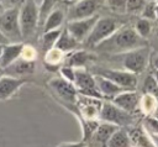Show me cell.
<instances>
[{"label":"cell","instance_id":"1","mask_svg":"<svg viewBox=\"0 0 158 147\" xmlns=\"http://www.w3.org/2000/svg\"><path fill=\"white\" fill-rule=\"evenodd\" d=\"M147 46L146 40L141 38L133 27L131 26H121L111 37L98 44L96 47L104 52L114 53V54H123L136 48H141Z\"/></svg>","mask_w":158,"mask_h":147},{"label":"cell","instance_id":"2","mask_svg":"<svg viewBox=\"0 0 158 147\" xmlns=\"http://www.w3.org/2000/svg\"><path fill=\"white\" fill-rule=\"evenodd\" d=\"M0 32L9 43H20L22 37L20 28V7L4 10L0 14Z\"/></svg>","mask_w":158,"mask_h":147},{"label":"cell","instance_id":"3","mask_svg":"<svg viewBox=\"0 0 158 147\" xmlns=\"http://www.w3.org/2000/svg\"><path fill=\"white\" fill-rule=\"evenodd\" d=\"M151 49L148 46L132 49L122 54V67L125 70L132 74H141L147 68V64L151 59Z\"/></svg>","mask_w":158,"mask_h":147},{"label":"cell","instance_id":"4","mask_svg":"<svg viewBox=\"0 0 158 147\" xmlns=\"http://www.w3.org/2000/svg\"><path fill=\"white\" fill-rule=\"evenodd\" d=\"M40 22V5L37 0H25L20 7V28L22 37H28Z\"/></svg>","mask_w":158,"mask_h":147},{"label":"cell","instance_id":"5","mask_svg":"<svg viewBox=\"0 0 158 147\" xmlns=\"http://www.w3.org/2000/svg\"><path fill=\"white\" fill-rule=\"evenodd\" d=\"M122 23L117 21L116 19L112 17H99L96 23L94 25L89 37L86 38L88 43L91 46H98L109 37H111L120 27Z\"/></svg>","mask_w":158,"mask_h":147},{"label":"cell","instance_id":"6","mask_svg":"<svg viewBox=\"0 0 158 147\" xmlns=\"http://www.w3.org/2000/svg\"><path fill=\"white\" fill-rule=\"evenodd\" d=\"M105 0H79L75 4L70 5L65 19L68 21L89 19L98 15V10L104 5Z\"/></svg>","mask_w":158,"mask_h":147},{"label":"cell","instance_id":"7","mask_svg":"<svg viewBox=\"0 0 158 147\" xmlns=\"http://www.w3.org/2000/svg\"><path fill=\"white\" fill-rule=\"evenodd\" d=\"M74 86L77 88L78 94L96 99H102L95 80V75L89 73L84 68H75V79Z\"/></svg>","mask_w":158,"mask_h":147},{"label":"cell","instance_id":"8","mask_svg":"<svg viewBox=\"0 0 158 147\" xmlns=\"http://www.w3.org/2000/svg\"><path fill=\"white\" fill-rule=\"evenodd\" d=\"M99 120H101L102 122L112 124V125L122 128L123 126H128L131 124L132 116H131V114H128V112L123 111L122 109L117 107L116 105H114L111 101H104L101 110H100Z\"/></svg>","mask_w":158,"mask_h":147},{"label":"cell","instance_id":"9","mask_svg":"<svg viewBox=\"0 0 158 147\" xmlns=\"http://www.w3.org/2000/svg\"><path fill=\"white\" fill-rule=\"evenodd\" d=\"M96 75L111 80L123 90H135L138 82L136 74H132L125 69H99Z\"/></svg>","mask_w":158,"mask_h":147},{"label":"cell","instance_id":"10","mask_svg":"<svg viewBox=\"0 0 158 147\" xmlns=\"http://www.w3.org/2000/svg\"><path fill=\"white\" fill-rule=\"evenodd\" d=\"M99 16L95 15L93 17L89 19H83V20H75V21H68L65 28L67 31L72 35V37L78 41L79 43L83 42L84 40H86L94 27V25L96 23Z\"/></svg>","mask_w":158,"mask_h":147},{"label":"cell","instance_id":"11","mask_svg":"<svg viewBox=\"0 0 158 147\" xmlns=\"http://www.w3.org/2000/svg\"><path fill=\"white\" fill-rule=\"evenodd\" d=\"M48 85L54 91V94L57 96H59L62 100L70 103V104H75L78 91H77V88L74 86L73 83L65 80L62 77H57V78L51 79L48 82Z\"/></svg>","mask_w":158,"mask_h":147},{"label":"cell","instance_id":"12","mask_svg":"<svg viewBox=\"0 0 158 147\" xmlns=\"http://www.w3.org/2000/svg\"><path fill=\"white\" fill-rule=\"evenodd\" d=\"M75 104H77L78 110L80 111L81 116L85 120H98L99 119L100 110H101V106H102L101 99L84 96V95L78 94Z\"/></svg>","mask_w":158,"mask_h":147},{"label":"cell","instance_id":"13","mask_svg":"<svg viewBox=\"0 0 158 147\" xmlns=\"http://www.w3.org/2000/svg\"><path fill=\"white\" fill-rule=\"evenodd\" d=\"M139 100H141V96L136 90H125L118 95H116L111 100V103L117 107L122 109L123 111L132 115L139 107Z\"/></svg>","mask_w":158,"mask_h":147},{"label":"cell","instance_id":"14","mask_svg":"<svg viewBox=\"0 0 158 147\" xmlns=\"http://www.w3.org/2000/svg\"><path fill=\"white\" fill-rule=\"evenodd\" d=\"M25 83H26L25 78H15L4 74L0 78V100L10 99Z\"/></svg>","mask_w":158,"mask_h":147},{"label":"cell","instance_id":"15","mask_svg":"<svg viewBox=\"0 0 158 147\" xmlns=\"http://www.w3.org/2000/svg\"><path fill=\"white\" fill-rule=\"evenodd\" d=\"M23 43H6L1 46V53H0V65L5 69L10 64H12L15 61H17L21 57Z\"/></svg>","mask_w":158,"mask_h":147},{"label":"cell","instance_id":"16","mask_svg":"<svg viewBox=\"0 0 158 147\" xmlns=\"http://www.w3.org/2000/svg\"><path fill=\"white\" fill-rule=\"evenodd\" d=\"M33 72H35V62L22 59L21 57L4 69V73L6 75H11L15 78H23L25 75L32 74Z\"/></svg>","mask_w":158,"mask_h":147},{"label":"cell","instance_id":"17","mask_svg":"<svg viewBox=\"0 0 158 147\" xmlns=\"http://www.w3.org/2000/svg\"><path fill=\"white\" fill-rule=\"evenodd\" d=\"M127 132L132 147H156L151 138V135L143 126L133 127Z\"/></svg>","mask_w":158,"mask_h":147},{"label":"cell","instance_id":"18","mask_svg":"<svg viewBox=\"0 0 158 147\" xmlns=\"http://www.w3.org/2000/svg\"><path fill=\"white\" fill-rule=\"evenodd\" d=\"M95 80H96V85H98V89H99L101 96L106 98V99H110V101L116 95H118L120 93L125 91L122 88H120L118 85H116L115 83H112L111 80H109V79H106L104 77L95 75Z\"/></svg>","mask_w":158,"mask_h":147},{"label":"cell","instance_id":"19","mask_svg":"<svg viewBox=\"0 0 158 147\" xmlns=\"http://www.w3.org/2000/svg\"><path fill=\"white\" fill-rule=\"evenodd\" d=\"M64 19H65V12L62 9H54V10H52L48 14V16L46 17V20L43 21V32L62 28V25L64 22Z\"/></svg>","mask_w":158,"mask_h":147},{"label":"cell","instance_id":"20","mask_svg":"<svg viewBox=\"0 0 158 147\" xmlns=\"http://www.w3.org/2000/svg\"><path fill=\"white\" fill-rule=\"evenodd\" d=\"M78 46H79V42L75 41L72 37V35L67 31V28L65 27L62 28V32H60V35L57 40V43H56L54 48H57L58 51H60L63 53H68V52L72 53L77 49Z\"/></svg>","mask_w":158,"mask_h":147},{"label":"cell","instance_id":"21","mask_svg":"<svg viewBox=\"0 0 158 147\" xmlns=\"http://www.w3.org/2000/svg\"><path fill=\"white\" fill-rule=\"evenodd\" d=\"M117 128H120V127H117V126H115V125H112V124L101 122V124H99L96 131L94 132L93 138H94L98 143H100V145H102V146L106 147L107 141L110 140V137L112 136V133H114Z\"/></svg>","mask_w":158,"mask_h":147},{"label":"cell","instance_id":"22","mask_svg":"<svg viewBox=\"0 0 158 147\" xmlns=\"http://www.w3.org/2000/svg\"><path fill=\"white\" fill-rule=\"evenodd\" d=\"M139 109L146 115V117L153 116L158 111V100L153 95L143 94L139 100Z\"/></svg>","mask_w":158,"mask_h":147},{"label":"cell","instance_id":"23","mask_svg":"<svg viewBox=\"0 0 158 147\" xmlns=\"http://www.w3.org/2000/svg\"><path fill=\"white\" fill-rule=\"evenodd\" d=\"M106 147H132L128 132L123 128H117L107 141Z\"/></svg>","mask_w":158,"mask_h":147},{"label":"cell","instance_id":"24","mask_svg":"<svg viewBox=\"0 0 158 147\" xmlns=\"http://www.w3.org/2000/svg\"><path fill=\"white\" fill-rule=\"evenodd\" d=\"M91 59V54L85 52V51H74L69 54L67 59V67L72 68H84L85 63Z\"/></svg>","mask_w":158,"mask_h":147},{"label":"cell","instance_id":"25","mask_svg":"<svg viewBox=\"0 0 158 147\" xmlns=\"http://www.w3.org/2000/svg\"><path fill=\"white\" fill-rule=\"evenodd\" d=\"M60 32H62V28L43 32V36H42V48H43L44 52H48L52 48H54Z\"/></svg>","mask_w":158,"mask_h":147},{"label":"cell","instance_id":"26","mask_svg":"<svg viewBox=\"0 0 158 147\" xmlns=\"http://www.w3.org/2000/svg\"><path fill=\"white\" fill-rule=\"evenodd\" d=\"M133 28H135L136 33H137L141 38L146 40V38L152 33V21L146 20V19H143V17H139V19L136 21Z\"/></svg>","mask_w":158,"mask_h":147},{"label":"cell","instance_id":"27","mask_svg":"<svg viewBox=\"0 0 158 147\" xmlns=\"http://www.w3.org/2000/svg\"><path fill=\"white\" fill-rule=\"evenodd\" d=\"M63 61V52L58 51L57 48H52L51 51L46 52L44 56V63L48 67L47 69H52L53 67H58L60 64V62Z\"/></svg>","mask_w":158,"mask_h":147},{"label":"cell","instance_id":"28","mask_svg":"<svg viewBox=\"0 0 158 147\" xmlns=\"http://www.w3.org/2000/svg\"><path fill=\"white\" fill-rule=\"evenodd\" d=\"M142 88H143L144 94L153 95V96L158 98V82L154 78V75H147L144 82H143Z\"/></svg>","mask_w":158,"mask_h":147},{"label":"cell","instance_id":"29","mask_svg":"<svg viewBox=\"0 0 158 147\" xmlns=\"http://www.w3.org/2000/svg\"><path fill=\"white\" fill-rule=\"evenodd\" d=\"M126 1L127 0H105L104 5H106V7L115 14H125Z\"/></svg>","mask_w":158,"mask_h":147},{"label":"cell","instance_id":"30","mask_svg":"<svg viewBox=\"0 0 158 147\" xmlns=\"http://www.w3.org/2000/svg\"><path fill=\"white\" fill-rule=\"evenodd\" d=\"M99 126V121L98 120H84L83 122V131H84V141H86L88 138H91L94 132L96 131Z\"/></svg>","mask_w":158,"mask_h":147},{"label":"cell","instance_id":"31","mask_svg":"<svg viewBox=\"0 0 158 147\" xmlns=\"http://www.w3.org/2000/svg\"><path fill=\"white\" fill-rule=\"evenodd\" d=\"M147 2L143 0H127L126 1V12L128 14H141Z\"/></svg>","mask_w":158,"mask_h":147},{"label":"cell","instance_id":"32","mask_svg":"<svg viewBox=\"0 0 158 147\" xmlns=\"http://www.w3.org/2000/svg\"><path fill=\"white\" fill-rule=\"evenodd\" d=\"M141 17L149 20V21H156V2H147L143 11L141 12Z\"/></svg>","mask_w":158,"mask_h":147},{"label":"cell","instance_id":"33","mask_svg":"<svg viewBox=\"0 0 158 147\" xmlns=\"http://www.w3.org/2000/svg\"><path fill=\"white\" fill-rule=\"evenodd\" d=\"M144 128L147 131H149V133H152V135H158V119H156L154 116L146 117Z\"/></svg>","mask_w":158,"mask_h":147},{"label":"cell","instance_id":"34","mask_svg":"<svg viewBox=\"0 0 158 147\" xmlns=\"http://www.w3.org/2000/svg\"><path fill=\"white\" fill-rule=\"evenodd\" d=\"M60 77L64 78L65 80L70 82L74 84V79H75V68H72V67H63L60 68Z\"/></svg>","mask_w":158,"mask_h":147},{"label":"cell","instance_id":"35","mask_svg":"<svg viewBox=\"0 0 158 147\" xmlns=\"http://www.w3.org/2000/svg\"><path fill=\"white\" fill-rule=\"evenodd\" d=\"M37 56V52L35 51L33 47L31 46H23V49H22V53H21V58L22 59H26V61H33L35 62V58Z\"/></svg>","mask_w":158,"mask_h":147},{"label":"cell","instance_id":"36","mask_svg":"<svg viewBox=\"0 0 158 147\" xmlns=\"http://www.w3.org/2000/svg\"><path fill=\"white\" fill-rule=\"evenodd\" d=\"M23 1L25 0H0V5L4 7V10H9V9L21 7Z\"/></svg>","mask_w":158,"mask_h":147},{"label":"cell","instance_id":"37","mask_svg":"<svg viewBox=\"0 0 158 147\" xmlns=\"http://www.w3.org/2000/svg\"><path fill=\"white\" fill-rule=\"evenodd\" d=\"M58 147H84V142H64L60 143Z\"/></svg>","mask_w":158,"mask_h":147},{"label":"cell","instance_id":"38","mask_svg":"<svg viewBox=\"0 0 158 147\" xmlns=\"http://www.w3.org/2000/svg\"><path fill=\"white\" fill-rule=\"evenodd\" d=\"M151 61H152V65H153L154 70L158 72V53L157 54H153L152 58H151Z\"/></svg>","mask_w":158,"mask_h":147},{"label":"cell","instance_id":"39","mask_svg":"<svg viewBox=\"0 0 158 147\" xmlns=\"http://www.w3.org/2000/svg\"><path fill=\"white\" fill-rule=\"evenodd\" d=\"M149 135H151V138H152V141H153L154 146H156V147H158V135H152V133H149Z\"/></svg>","mask_w":158,"mask_h":147},{"label":"cell","instance_id":"40","mask_svg":"<svg viewBox=\"0 0 158 147\" xmlns=\"http://www.w3.org/2000/svg\"><path fill=\"white\" fill-rule=\"evenodd\" d=\"M6 43H9L7 42V40L1 35V32H0V44H6Z\"/></svg>","mask_w":158,"mask_h":147},{"label":"cell","instance_id":"41","mask_svg":"<svg viewBox=\"0 0 158 147\" xmlns=\"http://www.w3.org/2000/svg\"><path fill=\"white\" fill-rule=\"evenodd\" d=\"M64 1H65L67 4H69V6H70V5L75 4V2H77V1H79V0H64Z\"/></svg>","mask_w":158,"mask_h":147},{"label":"cell","instance_id":"42","mask_svg":"<svg viewBox=\"0 0 158 147\" xmlns=\"http://www.w3.org/2000/svg\"><path fill=\"white\" fill-rule=\"evenodd\" d=\"M156 21H158V4L156 2Z\"/></svg>","mask_w":158,"mask_h":147},{"label":"cell","instance_id":"43","mask_svg":"<svg viewBox=\"0 0 158 147\" xmlns=\"http://www.w3.org/2000/svg\"><path fill=\"white\" fill-rule=\"evenodd\" d=\"M4 74H5V73H4V68H2L1 65H0V78H1V77H2Z\"/></svg>","mask_w":158,"mask_h":147},{"label":"cell","instance_id":"44","mask_svg":"<svg viewBox=\"0 0 158 147\" xmlns=\"http://www.w3.org/2000/svg\"><path fill=\"white\" fill-rule=\"evenodd\" d=\"M144 2H156V0H143Z\"/></svg>","mask_w":158,"mask_h":147},{"label":"cell","instance_id":"45","mask_svg":"<svg viewBox=\"0 0 158 147\" xmlns=\"http://www.w3.org/2000/svg\"><path fill=\"white\" fill-rule=\"evenodd\" d=\"M154 78H156V79H157V82H158V72H156V73H154Z\"/></svg>","mask_w":158,"mask_h":147},{"label":"cell","instance_id":"46","mask_svg":"<svg viewBox=\"0 0 158 147\" xmlns=\"http://www.w3.org/2000/svg\"><path fill=\"white\" fill-rule=\"evenodd\" d=\"M2 11H4V7H2V6H1V5H0V14H1V12H2Z\"/></svg>","mask_w":158,"mask_h":147},{"label":"cell","instance_id":"47","mask_svg":"<svg viewBox=\"0 0 158 147\" xmlns=\"http://www.w3.org/2000/svg\"><path fill=\"white\" fill-rule=\"evenodd\" d=\"M156 119H158V112H156V116H154Z\"/></svg>","mask_w":158,"mask_h":147},{"label":"cell","instance_id":"48","mask_svg":"<svg viewBox=\"0 0 158 147\" xmlns=\"http://www.w3.org/2000/svg\"><path fill=\"white\" fill-rule=\"evenodd\" d=\"M1 46H2V44H0V53H1Z\"/></svg>","mask_w":158,"mask_h":147},{"label":"cell","instance_id":"49","mask_svg":"<svg viewBox=\"0 0 158 147\" xmlns=\"http://www.w3.org/2000/svg\"><path fill=\"white\" fill-rule=\"evenodd\" d=\"M156 2H157V4H158V0H156Z\"/></svg>","mask_w":158,"mask_h":147},{"label":"cell","instance_id":"50","mask_svg":"<svg viewBox=\"0 0 158 147\" xmlns=\"http://www.w3.org/2000/svg\"><path fill=\"white\" fill-rule=\"evenodd\" d=\"M57 1H58V0H56V2H57ZM59 1H60V0H59Z\"/></svg>","mask_w":158,"mask_h":147},{"label":"cell","instance_id":"51","mask_svg":"<svg viewBox=\"0 0 158 147\" xmlns=\"http://www.w3.org/2000/svg\"><path fill=\"white\" fill-rule=\"evenodd\" d=\"M84 147H85V146H84Z\"/></svg>","mask_w":158,"mask_h":147}]
</instances>
